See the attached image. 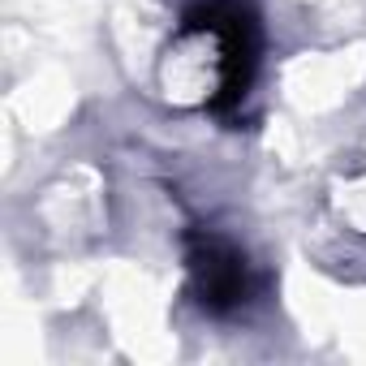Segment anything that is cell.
Here are the masks:
<instances>
[{
    "label": "cell",
    "mask_w": 366,
    "mask_h": 366,
    "mask_svg": "<svg viewBox=\"0 0 366 366\" xmlns=\"http://www.w3.org/2000/svg\"><path fill=\"white\" fill-rule=\"evenodd\" d=\"M186 276L190 297L212 319H233L254 302V267L242 246H233L224 233L190 229L186 233Z\"/></svg>",
    "instance_id": "2"
},
{
    "label": "cell",
    "mask_w": 366,
    "mask_h": 366,
    "mask_svg": "<svg viewBox=\"0 0 366 366\" xmlns=\"http://www.w3.org/2000/svg\"><path fill=\"white\" fill-rule=\"evenodd\" d=\"M263 56L250 0H190L159 56V91L177 108L229 112L246 99Z\"/></svg>",
    "instance_id": "1"
}]
</instances>
